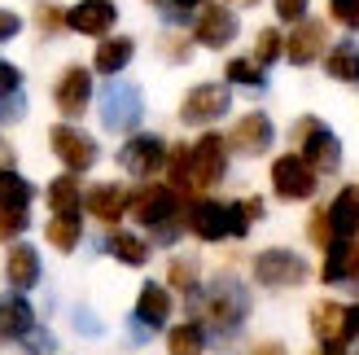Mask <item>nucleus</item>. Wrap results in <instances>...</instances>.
Wrapping results in <instances>:
<instances>
[{
	"mask_svg": "<svg viewBox=\"0 0 359 355\" xmlns=\"http://www.w3.org/2000/svg\"><path fill=\"white\" fill-rule=\"evenodd\" d=\"M83 206L93 210V220H101V224H118V220L132 210V193L123 189V185H93V189L83 193Z\"/></svg>",
	"mask_w": 359,
	"mask_h": 355,
	"instance_id": "16",
	"label": "nucleus"
},
{
	"mask_svg": "<svg viewBox=\"0 0 359 355\" xmlns=\"http://www.w3.org/2000/svg\"><path fill=\"white\" fill-rule=\"evenodd\" d=\"M53 101H57V110L62 114H83L88 110V101H93V70H83V66H66L62 70V79L57 88H53Z\"/></svg>",
	"mask_w": 359,
	"mask_h": 355,
	"instance_id": "11",
	"label": "nucleus"
},
{
	"mask_svg": "<svg viewBox=\"0 0 359 355\" xmlns=\"http://www.w3.org/2000/svg\"><path fill=\"white\" fill-rule=\"evenodd\" d=\"M35 189L31 180H22L13 167H0V206H18V210H31Z\"/></svg>",
	"mask_w": 359,
	"mask_h": 355,
	"instance_id": "25",
	"label": "nucleus"
},
{
	"mask_svg": "<svg viewBox=\"0 0 359 355\" xmlns=\"http://www.w3.org/2000/svg\"><path fill=\"white\" fill-rule=\"evenodd\" d=\"M171 286L175 290H197V263L193 259H171Z\"/></svg>",
	"mask_w": 359,
	"mask_h": 355,
	"instance_id": "34",
	"label": "nucleus"
},
{
	"mask_svg": "<svg viewBox=\"0 0 359 355\" xmlns=\"http://www.w3.org/2000/svg\"><path fill=\"white\" fill-rule=\"evenodd\" d=\"M325 44H329L325 22H316V18H302V22L294 27V35L285 40V53H290L294 66H311L316 58H325Z\"/></svg>",
	"mask_w": 359,
	"mask_h": 355,
	"instance_id": "14",
	"label": "nucleus"
},
{
	"mask_svg": "<svg viewBox=\"0 0 359 355\" xmlns=\"http://www.w3.org/2000/svg\"><path fill=\"white\" fill-rule=\"evenodd\" d=\"M9 158H13V149L5 145V140H0V163H9Z\"/></svg>",
	"mask_w": 359,
	"mask_h": 355,
	"instance_id": "45",
	"label": "nucleus"
},
{
	"mask_svg": "<svg viewBox=\"0 0 359 355\" xmlns=\"http://www.w3.org/2000/svg\"><path fill=\"white\" fill-rule=\"evenodd\" d=\"M35 325V316H31V303L22 294H5L0 298V338L13 342V338H27Z\"/></svg>",
	"mask_w": 359,
	"mask_h": 355,
	"instance_id": "20",
	"label": "nucleus"
},
{
	"mask_svg": "<svg viewBox=\"0 0 359 355\" xmlns=\"http://www.w3.org/2000/svg\"><path fill=\"white\" fill-rule=\"evenodd\" d=\"M0 355H31V351H22V342L13 338V342H5V347H0Z\"/></svg>",
	"mask_w": 359,
	"mask_h": 355,
	"instance_id": "43",
	"label": "nucleus"
},
{
	"mask_svg": "<svg viewBox=\"0 0 359 355\" xmlns=\"http://www.w3.org/2000/svg\"><path fill=\"white\" fill-rule=\"evenodd\" d=\"M193 40L206 44V48H224L237 40V13L224 9V5H206L193 22Z\"/></svg>",
	"mask_w": 359,
	"mask_h": 355,
	"instance_id": "12",
	"label": "nucleus"
},
{
	"mask_svg": "<svg viewBox=\"0 0 359 355\" xmlns=\"http://www.w3.org/2000/svg\"><path fill=\"white\" fill-rule=\"evenodd\" d=\"M346 342H359V303L346 307Z\"/></svg>",
	"mask_w": 359,
	"mask_h": 355,
	"instance_id": "40",
	"label": "nucleus"
},
{
	"mask_svg": "<svg viewBox=\"0 0 359 355\" xmlns=\"http://www.w3.org/2000/svg\"><path fill=\"white\" fill-rule=\"evenodd\" d=\"M228 79L232 83H245V88H263V66L250 62V58H232L228 62Z\"/></svg>",
	"mask_w": 359,
	"mask_h": 355,
	"instance_id": "31",
	"label": "nucleus"
},
{
	"mask_svg": "<svg viewBox=\"0 0 359 355\" xmlns=\"http://www.w3.org/2000/svg\"><path fill=\"white\" fill-rule=\"evenodd\" d=\"M175 210H180V193L171 185H145L140 193H132V215L145 228L175 224Z\"/></svg>",
	"mask_w": 359,
	"mask_h": 355,
	"instance_id": "7",
	"label": "nucleus"
},
{
	"mask_svg": "<svg viewBox=\"0 0 359 355\" xmlns=\"http://www.w3.org/2000/svg\"><path fill=\"white\" fill-rule=\"evenodd\" d=\"M18 88H22V70L13 62H0V97H13Z\"/></svg>",
	"mask_w": 359,
	"mask_h": 355,
	"instance_id": "37",
	"label": "nucleus"
},
{
	"mask_svg": "<svg viewBox=\"0 0 359 355\" xmlns=\"http://www.w3.org/2000/svg\"><path fill=\"white\" fill-rule=\"evenodd\" d=\"M31 224V210H18V206H0V237L13 241L18 233H27Z\"/></svg>",
	"mask_w": 359,
	"mask_h": 355,
	"instance_id": "32",
	"label": "nucleus"
},
{
	"mask_svg": "<svg viewBox=\"0 0 359 355\" xmlns=\"http://www.w3.org/2000/svg\"><path fill=\"white\" fill-rule=\"evenodd\" d=\"M320 355H342V347H325V351H320Z\"/></svg>",
	"mask_w": 359,
	"mask_h": 355,
	"instance_id": "46",
	"label": "nucleus"
},
{
	"mask_svg": "<svg viewBox=\"0 0 359 355\" xmlns=\"http://www.w3.org/2000/svg\"><path fill=\"white\" fill-rule=\"evenodd\" d=\"M272 136H276V128H272V119H267V114H245L237 128L228 132V145L237 149V154H267Z\"/></svg>",
	"mask_w": 359,
	"mask_h": 355,
	"instance_id": "17",
	"label": "nucleus"
},
{
	"mask_svg": "<svg viewBox=\"0 0 359 355\" xmlns=\"http://www.w3.org/2000/svg\"><path fill=\"white\" fill-rule=\"evenodd\" d=\"M114 22H118L114 0H79V5L66 13V27L79 31V35H105Z\"/></svg>",
	"mask_w": 359,
	"mask_h": 355,
	"instance_id": "15",
	"label": "nucleus"
},
{
	"mask_svg": "<svg viewBox=\"0 0 359 355\" xmlns=\"http://www.w3.org/2000/svg\"><path fill=\"white\" fill-rule=\"evenodd\" d=\"M325 70L333 79H342V83H359V48L346 40V44H337L329 58H325Z\"/></svg>",
	"mask_w": 359,
	"mask_h": 355,
	"instance_id": "28",
	"label": "nucleus"
},
{
	"mask_svg": "<svg viewBox=\"0 0 359 355\" xmlns=\"http://www.w3.org/2000/svg\"><path fill=\"white\" fill-rule=\"evenodd\" d=\"M167 171H171V189H175V193L193 189V163H189V145H175V149L167 154Z\"/></svg>",
	"mask_w": 359,
	"mask_h": 355,
	"instance_id": "30",
	"label": "nucleus"
},
{
	"mask_svg": "<svg viewBox=\"0 0 359 355\" xmlns=\"http://www.w3.org/2000/svg\"><path fill=\"white\" fill-rule=\"evenodd\" d=\"M329 228H333V237H355L359 233V189H342L333 198L329 206Z\"/></svg>",
	"mask_w": 359,
	"mask_h": 355,
	"instance_id": "22",
	"label": "nucleus"
},
{
	"mask_svg": "<svg viewBox=\"0 0 359 355\" xmlns=\"http://www.w3.org/2000/svg\"><path fill=\"white\" fill-rule=\"evenodd\" d=\"M255 355H285V347H280V342H263Z\"/></svg>",
	"mask_w": 359,
	"mask_h": 355,
	"instance_id": "44",
	"label": "nucleus"
},
{
	"mask_svg": "<svg viewBox=\"0 0 359 355\" xmlns=\"http://www.w3.org/2000/svg\"><path fill=\"white\" fill-rule=\"evenodd\" d=\"M294 140H298L302 158H307L316 171H337V167H342V145H337V136L320 119H298Z\"/></svg>",
	"mask_w": 359,
	"mask_h": 355,
	"instance_id": "4",
	"label": "nucleus"
},
{
	"mask_svg": "<svg viewBox=\"0 0 359 355\" xmlns=\"http://www.w3.org/2000/svg\"><path fill=\"white\" fill-rule=\"evenodd\" d=\"M5 276H9V286L13 290H31L35 281H40V250L35 246H13L9 250V263H5Z\"/></svg>",
	"mask_w": 359,
	"mask_h": 355,
	"instance_id": "21",
	"label": "nucleus"
},
{
	"mask_svg": "<svg viewBox=\"0 0 359 355\" xmlns=\"http://www.w3.org/2000/svg\"><path fill=\"white\" fill-rule=\"evenodd\" d=\"M280 48H285V40H280V31H259V40H255V62L259 66H267V62H276L280 58Z\"/></svg>",
	"mask_w": 359,
	"mask_h": 355,
	"instance_id": "33",
	"label": "nucleus"
},
{
	"mask_svg": "<svg viewBox=\"0 0 359 355\" xmlns=\"http://www.w3.org/2000/svg\"><path fill=\"white\" fill-rule=\"evenodd\" d=\"M276 13H280V22H302L307 18V0H276Z\"/></svg>",
	"mask_w": 359,
	"mask_h": 355,
	"instance_id": "38",
	"label": "nucleus"
},
{
	"mask_svg": "<svg viewBox=\"0 0 359 355\" xmlns=\"http://www.w3.org/2000/svg\"><path fill=\"white\" fill-rule=\"evenodd\" d=\"M189 163H193V189L219 185L224 171H228V140L215 136V132H206V136L189 149Z\"/></svg>",
	"mask_w": 359,
	"mask_h": 355,
	"instance_id": "6",
	"label": "nucleus"
},
{
	"mask_svg": "<svg viewBox=\"0 0 359 355\" xmlns=\"http://www.w3.org/2000/svg\"><path fill=\"white\" fill-rule=\"evenodd\" d=\"M140 119H145V97H140V88L136 83H105V93H101V123L110 132H132L140 128Z\"/></svg>",
	"mask_w": 359,
	"mask_h": 355,
	"instance_id": "2",
	"label": "nucleus"
},
{
	"mask_svg": "<svg viewBox=\"0 0 359 355\" xmlns=\"http://www.w3.org/2000/svg\"><path fill=\"white\" fill-rule=\"evenodd\" d=\"M105 250H110L118 263H128V268H145V259H149V246L140 241L136 233H110Z\"/></svg>",
	"mask_w": 359,
	"mask_h": 355,
	"instance_id": "26",
	"label": "nucleus"
},
{
	"mask_svg": "<svg viewBox=\"0 0 359 355\" xmlns=\"http://www.w3.org/2000/svg\"><path fill=\"white\" fill-rule=\"evenodd\" d=\"M311 329H316L320 347H342V342H346V307H337V303H316V307H311Z\"/></svg>",
	"mask_w": 359,
	"mask_h": 355,
	"instance_id": "19",
	"label": "nucleus"
},
{
	"mask_svg": "<svg viewBox=\"0 0 359 355\" xmlns=\"http://www.w3.org/2000/svg\"><path fill=\"white\" fill-rule=\"evenodd\" d=\"M158 5H167V18H180V9H193L197 0H158Z\"/></svg>",
	"mask_w": 359,
	"mask_h": 355,
	"instance_id": "42",
	"label": "nucleus"
},
{
	"mask_svg": "<svg viewBox=\"0 0 359 355\" xmlns=\"http://www.w3.org/2000/svg\"><path fill=\"white\" fill-rule=\"evenodd\" d=\"M35 22H40L44 35H53V31L66 27V13H62L57 5H48V0H40V5H35Z\"/></svg>",
	"mask_w": 359,
	"mask_h": 355,
	"instance_id": "35",
	"label": "nucleus"
},
{
	"mask_svg": "<svg viewBox=\"0 0 359 355\" xmlns=\"http://www.w3.org/2000/svg\"><path fill=\"white\" fill-rule=\"evenodd\" d=\"M167 145L158 136H132L128 145L118 149V163L123 171H132V175H154V171H163L167 167Z\"/></svg>",
	"mask_w": 359,
	"mask_h": 355,
	"instance_id": "10",
	"label": "nucleus"
},
{
	"mask_svg": "<svg viewBox=\"0 0 359 355\" xmlns=\"http://www.w3.org/2000/svg\"><path fill=\"white\" fill-rule=\"evenodd\" d=\"M79 233H83L79 215H53L48 220V246H53V250H62V255H70L79 246Z\"/></svg>",
	"mask_w": 359,
	"mask_h": 355,
	"instance_id": "29",
	"label": "nucleus"
},
{
	"mask_svg": "<svg viewBox=\"0 0 359 355\" xmlns=\"http://www.w3.org/2000/svg\"><path fill=\"white\" fill-rule=\"evenodd\" d=\"M18 31H22V18H18V13H9V9H0V44H5V40H13Z\"/></svg>",
	"mask_w": 359,
	"mask_h": 355,
	"instance_id": "39",
	"label": "nucleus"
},
{
	"mask_svg": "<svg viewBox=\"0 0 359 355\" xmlns=\"http://www.w3.org/2000/svg\"><path fill=\"white\" fill-rule=\"evenodd\" d=\"M48 206H53V215H79L83 189L75 180V171H66V175H57V180L48 185Z\"/></svg>",
	"mask_w": 359,
	"mask_h": 355,
	"instance_id": "23",
	"label": "nucleus"
},
{
	"mask_svg": "<svg viewBox=\"0 0 359 355\" xmlns=\"http://www.w3.org/2000/svg\"><path fill=\"white\" fill-rule=\"evenodd\" d=\"M255 276H259V286H267V290H294V286L307 281V259H302L298 250L272 246V250H263L255 259Z\"/></svg>",
	"mask_w": 359,
	"mask_h": 355,
	"instance_id": "3",
	"label": "nucleus"
},
{
	"mask_svg": "<svg viewBox=\"0 0 359 355\" xmlns=\"http://www.w3.org/2000/svg\"><path fill=\"white\" fill-rule=\"evenodd\" d=\"M320 276H325L329 286L346 281V286H355V294H359V241H355V237H337V241H329L325 272H320Z\"/></svg>",
	"mask_w": 359,
	"mask_h": 355,
	"instance_id": "13",
	"label": "nucleus"
},
{
	"mask_svg": "<svg viewBox=\"0 0 359 355\" xmlns=\"http://www.w3.org/2000/svg\"><path fill=\"white\" fill-rule=\"evenodd\" d=\"M202 316H206L210 329L232 333L250 316V294H245V286H241L237 276H215L210 290L202 294Z\"/></svg>",
	"mask_w": 359,
	"mask_h": 355,
	"instance_id": "1",
	"label": "nucleus"
},
{
	"mask_svg": "<svg viewBox=\"0 0 359 355\" xmlns=\"http://www.w3.org/2000/svg\"><path fill=\"white\" fill-rule=\"evenodd\" d=\"M75 325L88 329V333H101V321H97V316H88V312H75Z\"/></svg>",
	"mask_w": 359,
	"mask_h": 355,
	"instance_id": "41",
	"label": "nucleus"
},
{
	"mask_svg": "<svg viewBox=\"0 0 359 355\" xmlns=\"http://www.w3.org/2000/svg\"><path fill=\"white\" fill-rule=\"evenodd\" d=\"M132 53H136V44L128 40V35H110V40H101V48H97V70L101 75H118L123 66L132 62Z\"/></svg>",
	"mask_w": 359,
	"mask_h": 355,
	"instance_id": "24",
	"label": "nucleus"
},
{
	"mask_svg": "<svg viewBox=\"0 0 359 355\" xmlns=\"http://www.w3.org/2000/svg\"><path fill=\"white\" fill-rule=\"evenodd\" d=\"M329 9L342 27H359V0H329Z\"/></svg>",
	"mask_w": 359,
	"mask_h": 355,
	"instance_id": "36",
	"label": "nucleus"
},
{
	"mask_svg": "<svg viewBox=\"0 0 359 355\" xmlns=\"http://www.w3.org/2000/svg\"><path fill=\"white\" fill-rule=\"evenodd\" d=\"M171 316V290L158 286V281H145L140 286V298H136V321L149 325V329H163Z\"/></svg>",
	"mask_w": 359,
	"mask_h": 355,
	"instance_id": "18",
	"label": "nucleus"
},
{
	"mask_svg": "<svg viewBox=\"0 0 359 355\" xmlns=\"http://www.w3.org/2000/svg\"><path fill=\"white\" fill-rule=\"evenodd\" d=\"M228 105H232V93L224 83H197V88H189V97L180 101V119L184 123H215V119L228 114Z\"/></svg>",
	"mask_w": 359,
	"mask_h": 355,
	"instance_id": "8",
	"label": "nucleus"
},
{
	"mask_svg": "<svg viewBox=\"0 0 359 355\" xmlns=\"http://www.w3.org/2000/svg\"><path fill=\"white\" fill-rule=\"evenodd\" d=\"M272 189L285 202H307L316 193V167L302 154H285L272 163Z\"/></svg>",
	"mask_w": 359,
	"mask_h": 355,
	"instance_id": "5",
	"label": "nucleus"
},
{
	"mask_svg": "<svg viewBox=\"0 0 359 355\" xmlns=\"http://www.w3.org/2000/svg\"><path fill=\"white\" fill-rule=\"evenodd\" d=\"M232 5H255V0H232Z\"/></svg>",
	"mask_w": 359,
	"mask_h": 355,
	"instance_id": "47",
	"label": "nucleus"
},
{
	"mask_svg": "<svg viewBox=\"0 0 359 355\" xmlns=\"http://www.w3.org/2000/svg\"><path fill=\"white\" fill-rule=\"evenodd\" d=\"M167 351H171V355H202V351H206V329L197 325V321L175 325V329L167 333Z\"/></svg>",
	"mask_w": 359,
	"mask_h": 355,
	"instance_id": "27",
	"label": "nucleus"
},
{
	"mask_svg": "<svg viewBox=\"0 0 359 355\" xmlns=\"http://www.w3.org/2000/svg\"><path fill=\"white\" fill-rule=\"evenodd\" d=\"M48 145L66 163V171H88V167L97 163V140L83 136L79 128H70V123H62V128L48 132Z\"/></svg>",
	"mask_w": 359,
	"mask_h": 355,
	"instance_id": "9",
	"label": "nucleus"
}]
</instances>
